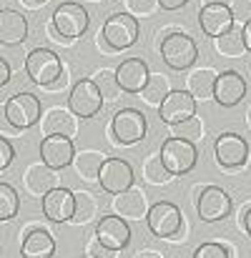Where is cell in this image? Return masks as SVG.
<instances>
[{
  "label": "cell",
  "instance_id": "6da1fadb",
  "mask_svg": "<svg viewBox=\"0 0 251 258\" xmlns=\"http://www.w3.org/2000/svg\"><path fill=\"white\" fill-rule=\"evenodd\" d=\"M98 35L103 38V43L111 50H126V48L136 45V40L141 35V23L131 13H113V15H108V20L103 23V30Z\"/></svg>",
  "mask_w": 251,
  "mask_h": 258
},
{
  "label": "cell",
  "instance_id": "7a4b0ae2",
  "mask_svg": "<svg viewBox=\"0 0 251 258\" xmlns=\"http://www.w3.org/2000/svg\"><path fill=\"white\" fill-rule=\"evenodd\" d=\"M161 58L171 71H186L198 60V45L186 33H168L159 45Z\"/></svg>",
  "mask_w": 251,
  "mask_h": 258
},
{
  "label": "cell",
  "instance_id": "3957f363",
  "mask_svg": "<svg viewBox=\"0 0 251 258\" xmlns=\"http://www.w3.org/2000/svg\"><path fill=\"white\" fill-rule=\"evenodd\" d=\"M3 110H5L8 123H10L15 131H28V128H33L35 123H40V115H43L40 100H38L33 93H25V90L10 95V98L3 103Z\"/></svg>",
  "mask_w": 251,
  "mask_h": 258
},
{
  "label": "cell",
  "instance_id": "277c9868",
  "mask_svg": "<svg viewBox=\"0 0 251 258\" xmlns=\"http://www.w3.org/2000/svg\"><path fill=\"white\" fill-rule=\"evenodd\" d=\"M53 30L58 33V38L63 40H78L88 30L90 25V15L81 3H61L56 10H53Z\"/></svg>",
  "mask_w": 251,
  "mask_h": 258
},
{
  "label": "cell",
  "instance_id": "5b68a950",
  "mask_svg": "<svg viewBox=\"0 0 251 258\" xmlns=\"http://www.w3.org/2000/svg\"><path fill=\"white\" fill-rule=\"evenodd\" d=\"M63 60L58 53H53L51 48H35L28 53L25 58V73L35 86L48 88L51 83L58 81V76L63 73Z\"/></svg>",
  "mask_w": 251,
  "mask_h": 258
},
{
  "label": "cell",
  "instance_id": "8992f818",
  "mask_svg": "<svg viewBox=\"0 0 251 258\" xmlns=\"http://www.w3.org/2000/svg\"><path fill=\"white\" fill-rule=\"evenodd\" d=\"M161 163L166 166V171L171 175H183V173H191L196 168V161H198V151H196V143L191 141H183V138H176L171 136L161 143Z\"/></svg>",
  "mask_w": 251,
  "mask_h": 258
},
{
  "label": "cell",
  "instance_id": "52a82bcc",
  "mask_svg": "<svg viewBox=\"0 0 251 258\" xmlns=\"http://www.w3.org/2000/svg\"><path fill=\"white\" fill-rule=\"evenodd\" d=\"M103 103L106 100H103L101 90L95 88V83L90 78L76 81L73 88H71V93H68V110L78 120H90L93 115H98L101 108H103Z\"/></svg>",
  "mask_w": 251,
  "mask_h": 258
},
{
  "label": "cell",
  "instance_id": "ba28073f",
  "mask_svg": "<svg viewBox=\"0 0 251 258\" xmlns=\"http://www.w3.org/2000/svg\"><path fill=\"white\" fill-rule=\"evenodd\" d=\"M146 226L156 238H176V233L183 226V213L178 206H173L168 201H159V203L148 206Z\"/></svg>",
  "mask_w": 251,
  "mask_h": 258
},
{
  "label": "cell",
  "instance_id": "9c48e42d",
  "mask_svg": "<svg viewBox=\"0 0 251 258\" xmlns=\"http://www.w3.org/2000/svg\"><path fill=\"white\" fill-rule=\"evenodd\" d=\"M111 133H113V143L118 146H136L138 141H143L146 136V115L136 108H123L113 115L111 120Z\"/></svg>",
  "mask_w": 251,
  "mask_h": 258
},
{
  "label": "cell",
  "instance_id": "30bf717a",
  "mask_svg": "<svg viewBox=\"0 0 251 258\" xmlns=\"http://www.w3.org/2000/svg\"><path fill=\"white\" fill-rule=\"evenodd\" d=\"M196 213L204 223L224 221L231 213V196L219 185H206L196 198Z\"/></svg>",
  "mask_w": 251,
  "mask_h": 258
},
{
  "label": "cell",
  "instance_id": "8fae6325",
  "mask_svg": "<svg viewBox=\"0 0 251 258\" xmlns=\"http://www.w3.org/2000/svg\"><path fill=\"white\" fill-rule=\"evenodd\" d=\"M95 183H101V188L106 193H111V196L123 193V190H128L133 185V168L123 158H106L101 171H98V180Z\"/></svg>",
  "mask_w": 251,
  "mask_h": 258
},
{
  "label": "cell",
  "instance_id": "7c38bea8",
  "mask_svg": "<svg viewBox=\"0 0 251 258\" xmlns=\"http://www.w3.org/2000/svg\"><path fill=\"white\" fill-rule=\"evenodd\" d=\"M76 146L68 136H43L40 141V163H45L53 171H63L73 163Z\"/></svg>",
  "mask_w": 251,
  "mask_h": 258
},
{
  "label": "cell",
  "instance_id": "4fadbf2b",
  "mask_svg": "<svg viewBox=\"0 0 251 258\" xmlns=\"http://www.w3.org/2000/svg\"><path fill=\"white\" fill-rule=\"evenodd\" d=\"M214 153L219 166L224 168H239L249 161V143L239 133H221L214 143Z\"/></svg>",
  "mask_w": 251,
  "mask_h": 258
},
{
  "label": "cell",
  "instance_id": "5bb4252c",
  "mask_svg": "<svg viewBox=\"0 0 251 258\" xmlns=\"http://www.w3.org/2000/svg\"><path fill=\"white\" fill-rule=\"evenodd\" d=\"M95 238L106 246V248H111V251H123V248H128V243H131V226L121 218V216H103L98 223H95Z\"/></svg>",
  "mask_w": 251,
  "mask_h": 258
},
{
  "label": "cell",
  "instance_id": "9a60e30c",
  "mask_svg": "<svg viewBox=\"0 0 251 258\" xmlns=\"http://www.w3.org/2000/svg\"><path fill=\"white\" fill-rule=\"evenodd\" d=\"M191 115H196V100L188 90H171L159 105V118L166 125H176Z\"/></svg>",
  "mask_w": 251,
  "mask_h": 258
},
{
  "label": "cell",
  "instance_id": "2e32d148",
  "mask_svg": "<svg viewBox=\"0 0 251 258\" xmlns=\"http://www.w3.org/2000/svg\"><path fill=\"white\" fill-rule=\"evenodd\" d=\"M246 95V78L236 71H224L216 73V83H214V100L221 108H234L244 100Z\"/></svg>",
  "mask_w": 251,
  "mask_h": 258
},
{
  "label": "cell",
  "instance_id": "e0dca14e",
  "mask_svg": "<svg viewBox=\"0 0 251 258\" xmlns=\"http://www.w3.org/2000/svg\"><path fill=\"white\" fill-rule=\"evenodd\" d=\"M198 25L209 38H219L234 28V10L224 3H209L198 10Z\"/></svg>",
  "mask_w": 251,
  "mask_h": 258
},
{
  "label": "cell",
  "instance_id": "ac0fdd59",
  "mask_svg": "<svg viewBox=\"0 0 251 258\" xmlns=\"http://www.w3.org/2000/svg\"><path fill=\"white\" fill-rule=\"evenodd\" d=\"M40 208H43V216L51 223H71V216H73V190H68L63 185L51 188L40 198Z\"/></svg>",
  "mask_w": 251,
  "mask_h": 258
},
{
  "label": "cell",
  "instance_id": "d6986e66",
  "mask_svg": "<svg viewBox=\"0 0 251 258\" xmlns=\"http://www.w3.org/2000/svg\"><path fill=\"white\" fill-rule=\"evenodd\" d=\"M148 76H151V71L143 58H128L116 68V81H118L121 90H126V93H141Z\"/></svg>",
  "mask_w": 251,
  "mask_h": 258
},
{
  "label": "cell",
  "instance_id": "ffe728a7",
  "mask_svg": "<svg viewBox=\"0 0 251 258\" xmlns=\"http://www.w3.org/2000/svg\"><path fill=\"white\" fill-rule=\"evenodd\" d=\"M40 131L43 136H78V118L68 108H51L45 115H40Z\"/></svg>",
  "mask_w": 251,
  "mask_h": 258
},
{
  "label": "cell",
  "instance_id": "44dd1931",
  "mask_svg": "<svg viewBox=\"0 0 251 258\" xmlns=\"http://www.w3.org/2000/svg\"><path fill=\"white\" fill-rule=\"evenodd\" d=\"M113 211L116 216L121 218H133V221H141L146 218V211H148V201H146V193L136 185H131L128 190L123 193H116L113 196Z\"/></svg>",
  "mask_w": 251,
  "mask_h": 258
},
{
  "label": "cell",
  "instance_id": "7402d4cb",
  "mask_svg": "<svg viewBox=\"0 0 251 258\" xmlns=\"http://www.w3.org/2000/svg\"><path fill=\"white\" fill-rule=\"evenodd\" d=\"M25 38H28L25 15L13 10V8H3L0 10V43L3 45H18V43H25Z\"/></svg>",
  "mask_w": 251,
  "mask_h": 258
},
{
  "label": "cell",
  "instance_id": "603a6c76",
  "mask_svg": "<svg viewBox=\"0 0 251 258\" xmlns=\"http://www.w3.org/2000/svg\"><path fill=\"white\" fill-rule=\"evenodd\" d=\"M58 185V178H56V171L48 168L45 163H33L28 166L25 173H23V188L35 196V198H43L51 188Z\"/></svg>",
  "mask_w": 251,
  "mask_h": 258
},
{
  "label": "cell",
  "instance_id": "cb8c5ba5",
  "mask_svg": "<svg viewBox=\"0 0 251 258\" xmlns=\"http://www.w3.org/2000/svg\"><path fill=\"white\" fill-rule=\"evenodd\" d=\"M53 253H56V238L45 228H33L20 243L23 258H53Z\"/></svg>",
  "mask_w": 251,
  "mask_h": 258
},
{
  "label": "cell",
  "instance_id": "d4e9b609",
  "mask_svg": "<svg viewBox=\"0 0 251 258\" xmlns=\"http://www.w3.org/2000/svg\"><path fill=\"white\" fill-rule=\"evenodd\" d=\"M214 83H216V71L211 68H196L191 71L188 81H186V90L193 95V100L204 103V100H214Z\"/></svg>",
  "mask_w": 251,
  "mask_h": 258
},
{
  "label": "cell",
  "instance_id": "484cf974",
  "mask_svg": "<svg viewBox=\"0 0 251 258\" xmlns=\"http://www.w3.org/2000/svg\"><path fill=\"white\" fill-rule=\"evenodd\" d=\"M103 161H106V156L101 151L85 148V151H76L71 166L76 168L78 178H83V180H98V171H101Z\"/></svg>",
  "mask_w": 251,
  "mask_h": 258
},
{
  "label": "cell",
  "instance_id": "4316f807",
  "mask_svg": "<svg viewBox=\"0 0 251 258\" xmlns=\"http://www.w3.org/2000/svg\"><path fill=\"white\" fill-rule=\"evenodd\" d=\"M95 216H98V201H95V196L88 193V190H73V216H71V223L85 226Z\"/></svg>",
  "mask_w": 251,
  "mask_h": 258
},
{
  "label": "cell",
  "instance_id": "83f0119b",
  "mask_svg": "<svg viewBox=\"0 0 251 258\" xmlns=\"http://www.w3.org/2000/svg\"><path fill=\"white\" fill-rule=\"evenodd\" d=\"M214 48H216V53H221V55H226V58H241V55L246 53L241 28H236V25H234V28H231V30H226L224 35L214 38Z\"/></svg>",
  "mask_w": 251,
  "mask_h": 258
},
{
  "label": "cell",
  "instance_id": "f1b7e54d",
  "mask_svg": "<svg viewBox=\"0 0 251 258\" xmlns=\"http://www.w3.org/2000/svg\"><path fill=\"white\" fill-rule=\"evenodd\" d=\"M171 90H173V88H171L168 76H164V73H151V76H148V81H146V86H143V90H141V95H143L146 105L159 108V105H161V100L166 98Z\"/></svg>",
  "mask_w": 251,
  "mask_h": 258
},
{
  "label": "cell",
  "instance_id": "f546056e",
  "mask_svg": "<svg viewBox=\"0 0 251 258\" xmlns=\"http://www.w3.org/2000/svg\"><path fill=\"white\" fill-rule=\"evenodd\" d=\"M20 211V198H18V190L10 185V183H3L0 180V223L3 221H13Z\"/></svg>",
  "mask_w": 251,
  "mask_h": 258
},
{
  "label": "cell",
  "instance_id": "4dcf8cb0",
  "mask_svg": "<svg viewBox=\"0 0 251 258\" xmlns=\"http://www.w3.org/2000/svg\"><path fill=\"white\" fill-rule=\"evenodd\" d=\"M90 81H93L95 88L101 90L103 100H116V98H118L121 86H118V81H116V71H111V68H101V71H95V76H93Z\"/></svg>",
  "mask_w": 251,
  "mask_h": 258
},
{
  "label": "cell",
  "instance_id": "1f68e13d",
  "mask_svg": "<svg viewBox=\"0 0 251 258\" xmlns=\"http://www.w3.org/2000/svg\"><path fill=\"white\" fill-rule=\"evenodd\" d=\"M173 175L166 171V166L161 163V156L159 153H154V156H148L146 161H143V180H148V183H154V185H166L168 180H171Z\"/></svg>",
  "mask_w": 251,
  "mask_h": 258
},
{
  "label": "cell",
  "instance_id": "d6a6232c",
  "mask_svg": "<svg viewBox=\"0 0 251 258\" xmlns=\"http://www.w3.org/2000/svg\"><path fill=\"white\" fill-rule=\"evenodd\" d=\"M171 128H173L176 138H183V141H191V143L204 138V120L198 115H191V118H186V120H181V123H176Z\"/></svg>",
  "mask_w": 251,
  "mask_h": 258
},
{
  "label": "cell",
  "instance_id": "836d02e7",
  "mask_svg": "<svg viewBox=\"0 0 251 258\" xmlns=\"http://www.w3.org/2000/svg\"><path fill=\"white\" fill-rule=\"evenodd\" d=\"M123 3L133 18H148L159 8V0H123Z\"/></svg>",
  "mask_w": 251,
  "mask_h": 258
},
{
  "label": "cell",
  "instance_id": "e575fe53",
  "mask_svg": "<svg viewBox=\"0 0 251 258\" xmlns=\"http://www.w3.org/2000/svg\"><path fill=\"white\" fill-rule=\"evenodd\" d=\"M193 258H229V251H226L224 243L206 241V243H201V246L193 251Z\"/></svg>",
  "mask_w": 251,
  "mask_h": 258
},
{
  "label": "cell",
  "instance_id": "d590c367",
  "mask_svg": "<svg viewBox=\"0 0 251 258\" xmlns=\"http://www.w3.org/2000/svg\"><path fill=\"white\" fill-rule=\"evenodd\" d=\"M13 161H15V148H13V143H10L5 136H0V171H8V168L13 166Z\"/></svg>",
  "mask_w": 251,
  "mask_h": 258
},
{
  "label": "cell",
  "instance_id": "8d00e7d4",
  "mask_svg": "<svg viewBox=\"0 0 251 258\" xmlns=\"http://www.w3.org/2000/svg\"><path fill=\"white\" fill-rule=\"evenodd\" d=\"M85 256H90V258H113L116 256V251H111V248H106L95 236L85 243Z\"/></svg>",
  "mask_w": 251,
  "mask_h": 258
},
{
  "label": "cell",
  "instance_id": "74e56055",
  "mask_svg": "<svg viewBox=\"0 0 251 258\" xmlns=\"http://www.w3.org/2000/svg\"><path fill=\"white\" fill-rule=\"evenodd\" d=\"M10 83V66H8V60L0 55V88L8 86Z\"/></svg>",
  "mask_w": 251,
  "mask_h": 258
},
{
  "label": "cell",
  "instance_id": "f35d334b",
  "mask_svg": "<svg viewBox=\"0 0 251 258\" xmlns=\"http://www.w3.org/2000/svg\"><path fill=\"white\" fill-rule=\"evenodd\" d=\"M241 35H244V48H246V53H251V18L241 25Z\"/></svg>",
  "mask_w": 251,
  "mask_h": 258
},
{
  "label": "cell",
  "instance_id": "ab89813d",
  "mask_svg": "<svg viewBox=\"0 0 251 258\" xmlns=\"http://www.w3.org/2000/svg\"><path fill=\"white\" fill-rule=\"evenodd\" d=\"M188 0H159V5L164 8V10H178V8H183Z\"/></svg>",
  "mask_w": 251,
  "mask_h": 258
},
{
  "label": "cell",
  "instance_id": "60d3db41",
  "mask_svg": "<svg viewBox=\"0 0 251 258\" xmlns=\"http://www.w3.org/2000/svg\"><path fill=\"white\" fill-rule=\"evenodd\" d=\"M0 131H5V133H20V131H15L10 123H8V118H5V110H3V105H0Z\"/></svg>",
  "mask_w": 251,
  "mask_h": 258
},
{
  "label": "cell",
  "instance_id": "b9f144b4",
  "mask_svg": "<svg viewBox=\"0 0 251 258\" xmlns=\"http://www.w3.org/2000/svg\"><path fill=\"white\" fill-rule=\"evenodd\" d=\"M241 226H244V231L249 233V238H251V208L244 213V221H241Z\"/></svg>",
  "mask_w": 251,
  "mask_h": 258
},
{
  "label": "cell",
  "instance_id": "7bdbcfd3",
  "mask_svg": "<svg viewBox=\"0 0 251 258\" xmlns=\"http://www.w3.org/2000/svg\"><path fill=\"white\" fill-rule=\"evenodd\" d=\"M209 3H224V5H231L234 0H204V5H209Z\"/></svg>",
  "mask_w": 251,
  "mask_h": 258
},
{
  "label": "cell",
  "instance_id": "ee69618b",
  "mask_svg": "<svg viewBox=\"0 0 251 258\" xmlns=\"http://www.w3.org/2000/svg\"><path fill=\"white\" fill-rule=\"evenodd\" d=\"M28 3H30V5H38V3L43 5V3H48V0H28Z\"/></svg>",
  "mask_w": 251,
  "mask_h": 258
},
{
  "label": "cell",
  "instance_id": "f6af8a7d",
  "mask_svg": "<svg viewBox=\"0 0 251 258\" xmlns=\"http://www.w3.org/2000/svg\"><path fill=\"white\" fill-rule=\"evenodd\" d=\"M136 258H141V256H136ZM148 258H159V256H148Z\"/></svg>",
  "mask_w": 251,
  "mask_h": 258
},
{
  "label": "cell",
  "instance_id": "bcb514c9",
  "mask_svg": "<svg viewBox=\"0 0 251 258\" xmlns=\"http://www.w3.org/2000/svg\"><path fill=\"white\" fill-rule=\"evenodd\" d=\"M78 258H90V256H78Z\"/></svg>",
  "mask_w": 251,
  "mask_h": 258
},
{
  "label": "cell",
  "instance_id": "7dc6e473",
  "mask_svg": "<svg viewBox=\"0 0 251 258\" xmlns=\"http://www.w3.org/2000/svg\"><path fill=\"white\" fill-rule=\"evenodd\" d=\"M93 3H98V0H93Z\"/></svg>",
  "mask_w": 251,
  "mask_h": 258
},
{
  "label": "cell",
  "instance_id": "c3c4849f",
  "mask_svg": "<svg viewBox=\"0 0 251 258\" xmlns=\"http://www.w3.org/2000/svg\"><path fill=\"white\" fill-rule=\"evenodd\" d=\"M0 253H3V248H0Z\"/></svg>",
  "mask_w": 251,
  "mask_h": 258
}]
</instances>
